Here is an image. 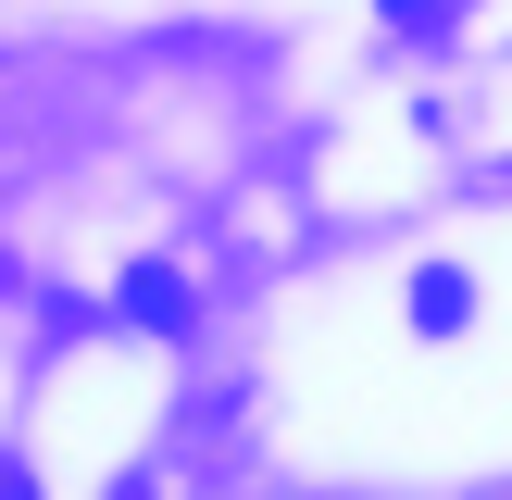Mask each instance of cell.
Listing matches in <instances>:
<instances>
[{
  "instance_id": "obj_1",
  "label": "cell",
  "mask_w": 512,
  "mask_h": 500,
  "mask_svg": "<svg viewBox=\"0 0 512 500\" xmlns=\"http://www.w3.org/2000/svg\"><path fill=\"white\" fill-rule=\"evenodd\" d=\"M463 313H475L463 275H413V325H463Z\"/></svg>"
},
{
  "instance_id": "obj_2",
  "label": "cell",
  "mask_w": 512,
  "mask_h": 500,
  "mask_svg": "<svg viewBox=\"0 0 512 500\" xmlns=\"http://www.w3.org/2000/svg\"><path fill=\"white\" fill-rule=\"evenodd\" d=\"M388 13H425V0H388Z\"/></svg>"
}]
</instances>
